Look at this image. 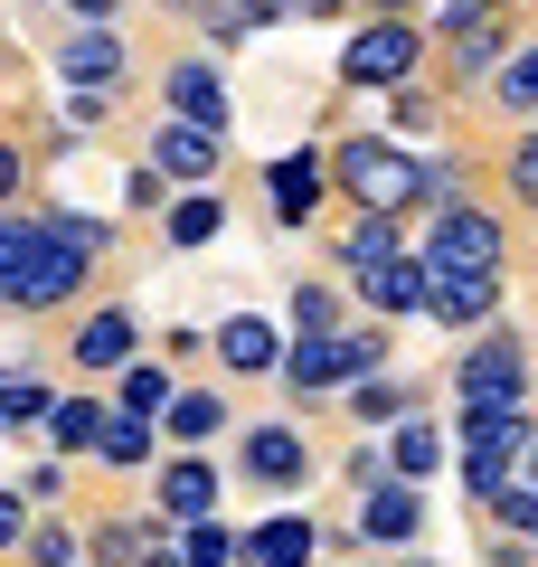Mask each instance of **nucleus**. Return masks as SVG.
I'll list each match as a JSON object with an SVG mask.
<instances>
[{
  "instance_id": "5701e85b",
  "label": "nucleus",
  "mask_w": 538,
  "mask_h": 567,
  "mask_svg": "<svg viewBox=\"0 0 538 567\" xmlns=\"http://www.w3.org/2000/svg\"><path fill=\"white\" fill-rule=\"evenodd\" d=\"M227 435V388H179V406L161 416V445L170 454H208Z\"/></svg>"
},
{
  "instance_id": "0eeeda50",
  "label": "nucleus",
  "mask_w": 538,
  "mask_h": 567,
  "mask_svg": "<svg viewBox=\"0 0 538 567\" xmlns=\"http://www.w3.org/2000/svg\"><path fill=\"white\" fill-rule=\"evenodd\" d=\"M473 406H538L529 398V331L519 322L454 350V416H473Z\"/></svg>"
},
{
  "instance_id": "cd10ccee",
  "label": "nucleus",
  "mask_w": 538,
  "mask_h": 567,
  "mask_svg": "<svg viewBox=\"0 0 538 567\" xmlns=\"http://www.w3.org/2000/svg\"><path fill=\"white\" fill-rule=\"evenodd\" d=\"M340 312H350V293L340 284H293V303H283V322H293V341H340Z\"/></svg>"
},
{
  "instance_id": "9d476101",
  "label": "nucleus",
  "mask_w": 538,
  "mask_h": 567,
  "mask_svg": "<svg viewBox=\"0 0 538 567\" xmlns=\"http://www.w3.org/2000/svg\"><path fill=\"white\" fill-rule=\"evenodd\" d=\"M321 199H340L331 142H293V152H275V162H265V218H275V227H312Z\"/></svg>"
},
{
  "instance_id": "f704fd0d",
  "label": "nucleus",
  "mask_w": 538,
  "mask_h": 567,
  "mask_svg": "<svg viewBox=\"0 0 538 567\" xmlns=\"http://www.w3.org/2000/svg\"><path fill=\"white\" fill-rule=\"evenodd\" d=\"M492 539H519V548H538V483H510L492 502Z\"/></svg>"
},
{
  "instance_id": "aec40b11",
  "label": "nucleus",
  "mask_w": 538,
  "mask_h": 567,
  "mask_svg": "<svg viewBox=\"0 0 538 567\" xmlns=\"http://www.w3.org/2000/svg\"><path fill=\"white\" fill-rule=\"evenodd\" d=\"M246 567H321V520H302V511H265V520L246 529Z\"/></svg>"
},
{
  "instance_id": "39448f33",
  "label": "nucleus",
  "mask_w": 538,
  "mask_h": 567,
  "mask_svg": "<svg viewBox=\"0 0 538 567\" xmlns=\"http://www.w3.org/2000/svg\"><path fill=\"white\" fill-rule=\"evenodd\" d=\"M529 445H538V406H473V416H454V473H463V492L492 511L500 492L519 483Z\"/></svg>"
},
{
  "instance_id": "c9c22d12",
  "label": "nucleus",
  "mask_w": 538,
  "mask_h": 567,
  "mask_svg": "<svg viewBox=\"0 0 538 567\" xmlns=\"http://www.w3.org/2000/svg\"><path fill=\"white\" fill-rule=\"evenodd\" d=\"M444 104H454V95H444V85H406V95H387V133H425V123H444Z\"/></svg>"
},
{
  "instance_id": "bb28decb",
  "label": "nucleus",
  "mask_w": 538,
  "mask_h": 567,
  "mask_svg": "<svg viewBox=\"0 0 538 567\" xmlns=\"http://www.w3.org/2000/svg\"><path fill=\"white\" fill-rule=\"evenodd\" d=\"M340 416L387 425V435H397L406 416H425V388H416V379H369V388H350V398H340Z\"/></svg>"
},
{
  "instance_id": "393cba45",
  "label": "nucleus",
  "mask_w": 538,
  "mask_h": 567,
  "mask_svg": "<svg viewBox=\"0 0 538 567\" xmlns=\"http://www.w3.org/2000/svg\"><path fill=\"white\" fill-rule=\"evenodd\" d=\"M179 406V379H170V360H133L114 379V416H142V425H161Z\"/></svg>"
},
{
  "instance_id": "ddd939ff",
  "label": "nucleus",
  "mask_w": 538,
  "mask_h": 567,
  "mask_svg": "<svg viewBox=\"0 0 538 567\" xmlns=\"http://www.w3.org/2000/svg\"><path fill=\"white\" fill-rule=\"evenodd\" d=\"M133 360H152V350H142V322L123 303H95L76 331H66V369H85V379H123Z\"/></svg>"
},
{
  "instance_id": "7ed1b4c3",
  "label": "nucleus",
  "mask_w": 538,
  "mask_h": 567,
  "mask_svg": "<svg viewBox=\"0 0 538 567\" xmlns=\"http://www.w3.org/2000/svg\"><path fill=\"white\" fill-rule=\"evenodd\" d=\"M425 29L444 39V58H435L444 95H492L500 66L529 48V29H519L510 10H482V0H444V10H425Z\"/></svg>"
},
{
  "instance_id": "7c9ffc66",
  "label": "nucleus",
  "mask_w": 538,
  "mask_h": 567,
  "mask_svg": "<svg viewBox=\"0 0 538 567\" xmlns=\"http://www.w3.org/2000/svg\"><path fill=\"white\" fill-rule=\"evenodd\" d=\"M218 227H227L218 189H199V199H179L170 218H161V246H179V256H199V246H218Z\"/></svg>"
},
{
  "instance_id": "a19ab883",
  "label": "nucleus",
  "mask_w": 538,
  "mask_h": 567,
  "mask_svg": "<svg viewBox=\"0 0 538 567\" xmlns=\"http://www.w3.org/2000/svg\"><path fill=\"white\" fill-rule=\"evenodd\" d=\"M519 483H538V445H529V464H519Z\"/></svg>"
},
{
  "instance_id": "f257e3e1",
  "label": "nucleus",
  "mask_w": 538,
  "mask_h": 567,
  "mask_svg": "<svg viewBox=\"0 0 538 567\" xmlns=\"http://www.w3.org/2000/svg\"><path fill=\"white\" fill-rule=\"evenodd\" d=\"M123 246L114 218H95V208H58V199H29L0 218V303L20 312V322H39V312H66L95 293V265Z\"/></svg>"
},
{
  "instance_id": "c85d7f7f",
  "label": "nucleus",
  "mask_w": 538,
  "mask_h": 567,
  "mask_svg": "<svg viewBox=\"0 0 538 567\" xmlns=\"http://www.w3.org/2000/svg\"><path fill=\"white\" fill-rule=\"evenodd\" d=\"M104 473H161L170 464V445H161V425H142V416H114V435H104V454H95Z\"/></svg>"
},
{
  "instance_id": "58836bf2",
  "label": "nucleus",
  "mask_w": 538,
  "mask_h": 567,
  "mask_svg": "<svg viewBox=\"0 0 538 567\" xmlns=\"http://www.w3.org/2000/svg\"><path fill=\"white\" fill-rule=\"evenodd\" d=\"M104 114H114V95H66V133H95Z\"/></svg>"
},
{
  "instance_id": "1a4fd4ad",
  "label": "nucleus",
  "mask_w": 538,
  "mask_h": 567,
  "mask_svg": "<svg viewBox=\"0 0 538 567\" xmlns=\"http://www.w3.org/2000/svg\"><path fill=\"white\" fill-rule=\"evenodd\" d=\"M416 256L435 265V275H500V265H510V227H500L482 199H444L435 218H425Z\"/></svg>"
},
{
  "instance_id": "72a5a7b5",
  "label": "nucleus",
  "mask_w": 538,
  "mask_h": 567,
  "mask_svg": "<svg viewBox=\"0 0 538 567\" xmlns=\"http://www.w3.org/2000/svg\"><path fill=\"white\" fill-rule=\"evenodd\" d=\"M179 548H189V567H246V529L237 520H199Z\"/></svg>"
},
{
  "instance_id": "4be33fe9",
  "label": "nucleus",
  "mask_w": 538,
  "mask_h": 567,
  "mask_svg": "<svg viewBox=\"0 0 538 567\" xmlns=\"http://www.w3.org/2000/svg\"><path fill=\"white\" fill-rule=\"evenodd\" d=\"M397 256H416V246H406V218H350V227H340V275H350V284L387 275Z\"/></svg>"
},
{
  "instance_id": "dca6fc26",
  "label": "nucleus",
  "mask_w": 538,
  "mask_h": 567,
  "mask_svg": "<svg viewBox=\"0 0 538 567\" xmlns=\"http://www.w3.org/2000/svg\"><path fill=\"white\" fill-rule=\"evenodd\" d=\"M283 360H293V331H275L265 312H227L218 322V369L227 379H283Z\"/></svg>"
},
{
  "instance_id": "c756f323",
  "label": "nucleus",
  "mask_w": 538,
  "mask_h": 567,
  "mask_svg": "<svg viewBox=\"0 0 538 567\" xmlns=\"http://www.w3.org/2000/svg\"><path fill=\"white\" fill-rule=\"evenodd\" d=\"M0 416H10V435H48V416H58V388H48L39 369H10V379H0Z\"/></svg>"
},
{
  "instance_id": "ea45409f",
  "label": "nucleus",
  "mask_w": 538,
  "mask_h": 567,
  "mask_svg": "<svg viewBox=\"0 0 538 567\" xmlns=\"http://www.w3.org/2000/svg\"><path fill=\"white\" fill-rule=\"evenodd\" d=\"M142 567H189V548H179V539H152V548H142Z\"/></svg>"
},
{
  "instance_id": "f3484780",
  "label": "nucleus",
  "mask_w": 538,
  "mask_h": 567,
  "mask_svg": "<svg viewBox=\"0 0 538 567\" xmlns=\"http://www.w3.org/2000/svg\"><path fill=\"white\" fill-rule=\"evenodd\" d=\"M350 303L369 312V322H387V331H397L406 312H435V265H425V256H397V265H387V275L350 284Z\"/></svg>"
},
{
  "instance_id": "a211bd4d",
  "label": "nucleus",
  "mask_w": 538,
  "mask_h": 567,
  "mask_svg": "<svg viewBox=\"0 0 538 567\" xmlns=\"http://www.w3.org/2000/svg\"><path fill=\"white\" fill-rule=\"evenodd\" d=\"M104 435H114V398H85V388H66L58 416H48V454H58V464H95Z\"/></svg>"
},
{
  "instance_id": "f8f14e48",
  "label": "nucleus",
  "mask_w": 538,
  "mask_h": 567,
  "mask_svg": "<svg viewBox=\"0 0 538 567\" xmlns=\"http://www.w3.org/2000/svg\"><path fill=\"white\" fill-rule=\"evenodd\" d=\"M142 162H152L179 199H199V189H218V171H227V133H199V123H170V114H161Z\"/></svg>"
},
{
  "instance_id": "20e7f679",
  "label": "nucleus",
  "mask_w": 538,
  "mask_h": 567,
  "mask_svg": "<svg viewBox=\"0 0 538 567\" xmlns=\"http://www.w3.org/2000/svg\"><path fill=\"white\" fill-rule=\"evenodd\" d=\"M425 66H435L425 10H379V20H359L350 48H340V85H350V95H406Z\"/></svg>"
},
{
  "instance_id": "473e14b6",
  "label": "nucleus",
  "mask_w": 538,
  "mask_h": 567,
  "mask_svg": "<svg viewBox=\"0 0 538 567\" xmlns=\"http://www.w3.org/2000/svg\"><path fill=\"white\" fill-rule=\"evenodd\" d=\"M500 189L538 218V123H529V133H510V152H500Z\"/></svg>"
},
{
  "instance_id": "6ab92c4d",
  "label": "nucleus",
  "mask_w": 538,
  "mask_h": 567,
  "mask_svg": "<svg viewBox=\"0 0 538 567\" xmlns=\"http://www.w3.org/2000/svg\"><path fill=\"white\" fill-rule=\"evenodd\" d=\"M425 322H444V331H500V275H435V312Z\"/></svg>"
},
{
  "instance_id": "6e6552de",
  "label": "nucleus",
  "mask_w": 538,
  "mask_h": 567,
  "mask_svg": "<svg viewBox=\"0 0 538 567\" xmlns=\"http://www.w3.org/2000/svg\"><path fill=\"white\" fill-rule=\"evenodd\" d=\"M152 539H189L199 520H227V464L218 454H170L152 473V502H142Z\"/></svg>"
},
{
  "instance_id": "423d86ee",
  "label": "nucleus",
  "mask_w": 538,
  "mask_h": 567,
  "mask_svg": "<svg viewBox=\"0 0 538 567\" xmlns=\"http://www.w3.org/2000/svg\"><path fill=\"white\" fill-rule=\"evenodd\" d=\"M227 473H237L246 492H265V502H293V492H312L321 454H312V435H302V416H256V425H237Z\"/></svg>"
},
{
  "instance_id": "412c9836",
  "label": "nucleus",
  "mask_w": 538,
  "mask_h": 567,
  "mask_svg": "<svg viewBox=\"0 0 538 567\" xmlns=\"http://www.w3.org/2000/svg\"><path fill=\"white\" fill-rule=\"evenodd\" d=\"M444 464H454V435H444L435 416H406L397 435H387V483H416V492H425Z\"/></svg>"
},
{
  "instance_id": "9b49d317",
  "label": "nucleus",
  "mask_w": 538,
  "mask_h": 567,
  "mask_svg": "<svg viewBox=\"0 0 538 567\" xmlns=\"http://www.w3.org/2000/svg\"><path fill=\"white\" fill-rule=\"evenodd\" d=\"M161 114L170 123H199V133H237V85H227V66L208 58H170L161 66Z\"/></svg>"
},
{
  "instance_id": "2eb2a0df",
  "label": "nucleus",
  "mask_w": 538,
  "mask_h": 567,
  "mask_svg": "<svg viewBox=\"0 0 538 567\" xmlns=\"http://www.w3.org/2000/svg\"><path fill=\"white\" fill-rule=\"evenodd\" d=\"M350 539H359V548H406V558H416V539H425V492H416V483H379V492H359Z\"/></svg>"
},
{
  "instance_id": "4c0bfd02",
  "label": "nucleus",
  "mask_w": 538,
  "mask_h": 567,
  "mask_svg": "<svg viewBox=\"0 0 538 567\" xmlns=\"http://www.w3.org/2000/svg\"><path fill=\"white\" fill-rule=\"evenodd\" d=\"M66 483H76V473H66L58 454H48V464H29V473H20V492H29V511H58V502H66Z\"/></svg>"
},
{
  "instance_id": "f03ea898",
  "label": "nucleus",
  "mask_w": 538,
  "mask_h": 567,
  "mask_svg": "<svg viewBox=\"0 0 538 567\" xmlns=\"http://www.w3.org/2000/svg\"><path fill=\"white\" fill-rule=\"evenodd\" d=\"M331 181L340 199H350V218H435L444 189H435V162H425L416 142H397L387 123H369V133H331Z\"/></svg>"
},
{
  "instance_id": "e433bc0d",
  "label": "nucleus",
  "mask_w": 538,
  "mask_h": 567,
  "mask_svg": "<svg viewBox=\"0 0 538 567\" xmlns=\"http://www.w3.org/2000/svg\"><path fill=\"white\" fill-rule=\"evenodd\" d=\"M123 208H142V218H170V208H179V189L161 181L152 162H133V171H123Z\"/></svg>"
},
{
  "instance_id": "2f4dec72",
  "label": "nucleus",
  "mask_w": 538,
  "mask_h": 567,
  "mask_svg": "<svg viewBox=\"0 0 538 567\" xmlns=\"http://www.w3.org/2000/svg\"><path fill=\"white\" fill-rule=\"evenodd\" d=\"M179 20L199 29L208 48H246V39H265V29H283L293 10H179Z\"/></svg>"
},
{
  "instance_id": "b1692460",
  "label": "nucleus",
  "mask_w": 538,
  "mask_h": 567,
  "mask_svg": "<svg viewBox=\"0 0 538 567\" xmlns=\"http://www.w3.org/2000/svg\"><path fill=\"white\" fill-rule=\"evenodd\" d=\"M142 548H152L142 511H95L85 520V567H142Z\"/></svg>"
},
{
  "instance_id": "4468645a",
  "label": "nucleus",
  "mask_w": 538,
  "mask_h": 567,
  "mask_svg": "<svg viewBox=\"0 0 538 567\" xmlns=\"http://www.w3.org/2000/svg\"><path fill=\"white\" fill-rule=\"evenodd\" d=\"M133 48H123V29H66L58 48V85L66 95H123V76H133Z\"/></svg>"
},
{
  "instance_id": "a878e982",
  "label": "nucleus",
  "mask_w": 538,
  "mask_h": 567,
  "mask_svg": "<svg viewBox=\"0 0 538 567\" xmlns=\"http://www.w3.org/2000/svg\"><path fill=\"white\" fill-rule=\"evenodd\" d=\"M482 114H492V123H510V133H529V123H538V39L519 48L510 66H500V85L482 95Z\"/></svg>"
}]
</instances>
